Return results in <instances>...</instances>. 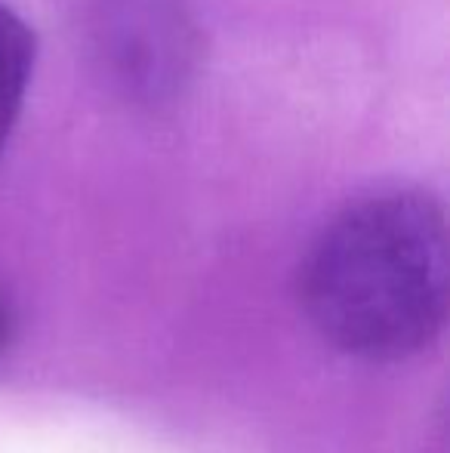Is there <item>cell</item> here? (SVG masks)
<instances>
[{
    "label": "cell",
    "instance_id": "1",
    "mask_svg": "<svg viewBox=\"0 0 450 453\" xmlns=\"http://www.w3.org/2000/svg\"><path fill=\"white\" fill-rule=\"evenodd\" d=\"M300 293L321 340L364 361H401L447 321V226L426 188L392 185L348 201L315 234Z\"/></svg>",
    "mask_w": 450,
    "mask_h": 453
},
{
    "label": "cell",
    "instance_id": "3",
    "mask_svg": "<svg viewBox=\"0 0 450 453\" xmlns=\"http://www.w3.org/2000/svg\"><path fill=\"white\" fill-rule=\"evenodd\" d=\"M6 330H10V324H6V311H4V305H0V346H4V340H6Z\"/></svg>",
    "mask_w": 450,
    "mask_h": 453
},
{
    "label": "cell",
    "instance_id": "2",
    "mask_svg": "<svg viewBox=\"0 0 450 453\" xmlns=\"http://www.w3.org/2000/svg\"><path fill=\"white\" fill-rule=\"evenodd\" d=\"M34 59L37 37L31 25L16 10L0 4V155L22 114L25 93L34 74Z\"/></svg>",
    "mask_w": 450,
    "mask_h": 453
}]
</instances>
